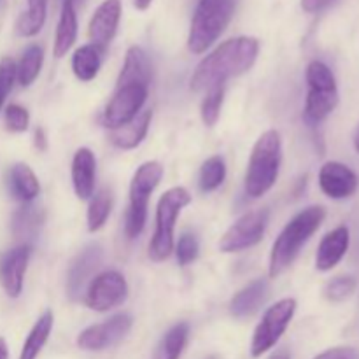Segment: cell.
<instances>
[{
  "label": "cell",
  "instance_id": "cell-1",
  "mask_svg": "<svg viewBox=\"0 0 359 359\" xmlns=\"http://www.w3.org/2000/svg\"><path fill=\"white\" fill-rule=\"evenodd\" d=\"M259 53V42L255 37H235L217 46L196 67L191 77V90H210L217 84H224L231 77L248 72L255 65Z\"/></svg>",
  "mask_w": 359,
  "mask_h": 359
},
{
  "label": "cell",
  "instance_id": "cell-2",
  "mask_svg": "<svg viewBox=\"0 0 359 359\" xmlns=\"http://www.w3.org/2000/svg\"><path fill=\"white\" fill-rule=\"evenodd\" d=\"M326 217L325 207L312 205L298 212L290 223L284 226L279 237L276 238L270 252L269 273L272 279L284 273L290 269L297 256L300 255L302 248L311 241L312 235L319 230Z\"/></svg>",
  "mask_w": 359,
  "mask_h": 359
},
{
  "label": "cell",
  "instance_id": "cell-3",
  "mask_svg": "<svg viewBox=\"0 0 359 359\" xmlns=\"http://www.w3.org/2000/svg\"><path fill=\"white\" fill-rule=\"evenodd\" d=\"M283 160V140L277 130H269L256 140L245 172V193L251 198L266 195L276 184Z\"/></svg>",
  "mask_w": 359,
  "mask_h": 359
},
{
  "label": "cell",
  "instance_id": "cell-4",
  "mask_svg": "<svg viewBox=\"0 0 359 359\" xmlns=\"http://www.w3.org/2000/svg\"><path fill=\"white\" fill-rule=\"evenodd\" d=\"M235 0H198L189 25L188 48L195 55L205 53L230 25Z\"/></svg>",
  "mask_w": 359,
  "mask_h": 359
},
{
  "label": "cell",
  "instance_id": "cell-5",
  "mask_svg": "<svg viewBox=\"0 0 359 359\" xmlns=\"http://www.w3.org/2000/svg\"><path fill=\"white\" fill-rule=\"evenodd\" d=\"M307 100H305L304 118L309 125L325 121L339 105V88L332 69L326 63L314 60L309 63L307 72Z\"/></svg>",
  "mask_w": 359,
  "mask_h": 359
},
{
  "label": "cell",
  "instance_id": "cell-6",
  "mask_svg": "<svg viewBox=\"0 0 359 359\" xmlns=\"http://www.w3.org/2000/svg\"><path fill=\"white\" fill-rule=\"evenodd\" d=\"M191 202L186 188L175 186L161 195L156 207V230L149 244V258L153 262H165L174 251V230L179 214Z\"/></svg>",
  "mask_w": 359,
  "mask_h": 359
},
{
  "label": "cell",
  "instance_id": "cell-7",
  "mask_svg": "<svg viewBox=\"0 0 359 359\" xmlns=\"http://www.w3.org/2000/svg\"><path fill=\"white\" fill-rule=\"evenodd\" d=\"M163 177V167L158 161H146L137 168L130 184V205L126 212L125 231L128 238H137L142 233L147 219V202Z\"/></svg>",
  "mask_w": 359,
  "mask_h": 359
},
{
  "label": "cell",
  "instance_id": "cell-8",
  "mask_svg": "<svg viewBox=\"0 0 359 359\" xmlns=\"http://www.w3.org/2000/svg\"><path fill=\"white\" fill-rule=\"evenodd\" d=\"M297 312V300L294 298H284L277 302L263 316L262 323L256 326L255 335L251 342L252 358H259L269 353L273 346L280 340L290 323L293 321Z\"/></svg>",
  "mask_w": 359,
  "mask_h": 359
},
{
  "label": "cell",
  "instance_id": "cell-9",
  "mask_svg": "<svg viewBox=\"0 0 359 359\" xmlns=\"http://www.w3.org/2000/svg\"><path fill=\"white\" fill-rule=\"evenodd\" d=\"M149 95V83H118L104 111V125L114 130L139 116Z\"/></svg>",
  "mask_w": 359,
  "mask_h": 359
},
{
  "label": "cell",
  "instance_id": "cell-10",
  "mask_svg": "<svg viewBox=\"0 0 359 359\" xmlns=\"http://www.w3.org/2000/svg\"><path fill=\"white\" fill-rule=\"evenodd\" d=\"M270 212L266 209L251 210L238 217L221 237V252H241L259 244L269 226Z\"/></svg>",
  "mask_w": 359,
  "mask_h": 359
},
{
  "label": "cell",
  "instance_id": "cell-11",
  "mask_svg": "<svg viewBox=\"0 0 359 359\" xmlns=\"http://www.w3.org/2000/svg\"><path fill=\"white\" fill-rule=\"evenodd\" d=\"M128 284L118 270H105L90 280L86 290V305L91 311L107 312L125 304Z\"/></svg>",
  "mask_w": 359,
  "mask_h": 359
},
{
  "label": "cell",
  "instance_id": "cell-12",
  "mask_svg": "<svg viewBox=\"0 0 359 359\" xmlns=\"http://www.w3.org/2000/svg\"><path fill=\"white\" fill-rule=\"evenodd\" d=\"M133 319L130 314H116L98 325L88 326L77 337V346L83 351H104L121 342L132 330Z\"/></svg>",
  "mask_w": 359,
  "mask_h": 359
},
{
  "label": "cell",
  "instance_id": "cell-13",
  "mask_svg": "<svg viewBox=\"0 0 359 359\" xmlns=\"http://www.w3.org/2000/svg\"><path fill=\"white\" fill-rule=\"evenodd\" d=\"M319 186L330 198L344 200L358 191L359 177L353 168L340 161H326L319 170Z\"/></svg>",
  "mask_w": 359,
  "mask_h": 359
},
{
  "label": "cell",
  "instance_id": "cell-14",
  "mask_svg": "<svg viewBox=\"0 0 359 359\" xmlns=\"http://www.w3.org/2000/svg\"><path fill=\"white\" fill-rule=\"evenodd\" d=\"M119 20H121V0H104L88 25V37L91 44L105 51L118 32Z\"/></svg>",
  "mask_w": 359,
  "mask_h": 359
},
{
  "label": "cell",
  "instance_id": "cell-15",
  "mask_svg": "<svg viewBox=\"0 0 359 359\" xmlns=\"http://www.w3.org/2000/svg\"><path fill=\"white\" fill-rule=\"evenodd\" d=\"M32 248L27 244H21L18 248L11 249L0 262V284L7 297L18 298L23 291L25 273H27L28 259H30Z\"/></svg>",
  "mask_w": 359,
  "mask_h": 359
},
{
  "label": "cell",
  "instance_id": "cell-16",
  "mask_svg": "<svg viewBox=\"0 0 359 359\" xmlns=\"http://www.w3.org/2000/svg\"><path fill=\"white\" fill-rule=\"evenodd\" d=\"M102 263V248L98 244H90L76 256L67 277V291L72 300H77L88 280Z\"/></svg>",
  "mask_w": 359,
  "mask_h": 359
},
{
  "label": "cell",
  "instance_id": "cell-17",
  "mask_svg": "<svg viewBox=\"0 0 359 359\" xmlns=\"http://www.w3.org/2000/svg\"><path fill=\"white\" fill-rule=\"evenodd\" d=\"M349 242L351 233L347 226H339L330 231V233H326L318 248L316 269L319 272H328V270L335 269L346 256L347 249H349Z\"/></svg>",
  "mask_w": 359,
  "mask_h": 359
},
{
  "label": "cell",
  "instance_id": "cell-18",
  "mask_svg": "<svg viewBox=\"0 0 359 359\" xmlns=\"http://www.w3.org/2000/svg\"><path fill=\"white\" fill-rule=\"evenodd\" d=\"M95 177H97L95 154L88 147H81L76 151L72 160V186L77 198L90 200L93 196Z\"/></svg>",
  "mask_w": 359,
  "mask_h": 359
},
{
  "label": "cell",
  "instance_id": "cell-19",
  "mask_svg": "<svg viewBox=\"0 0 359 359\" xmlns=\"http://www.w3.org/2000/svg\"><path fill=\"white\" fill-rule=\"evenodd\" d=\"M269 294V284L263 279H256L242 287L230 302V314L237 319L249 318L255 314Z\"/></svg>",
  "mask_w": 359,
  "mask_h": 359
},
{
  "label": "cell",
  "instance_id": "cell-20",
  "mask_svg": "<svg viewBox=\"0 0 359 359\" xmlns=\"http://www.w3.org/2000/svg\"><path fill=\"white\" fill-rule=\"evenodd\" d=\"M151 119H153V112L144 111L142 114L137 116L135 119H132L126 125L114 128L111 132V142L114 144L118 149H135L147 135V130H149Z\"/></svg>",
  "mask_w": 359,
  "mask_h": 359
},
{
  "label": "cell",
  "instance_id": "cell-21",
  "mask_svg": "<svg viewBox=\"0 0 359 359\" xmlns=\"http://www.w3.org/2000/svg\"><path fill=\"white\" fill-rule=\"evenodd\" d=\"M77 39V11H76V0H65L62 7V14H60L58 27H56L55 35V53L56 58H62L70 48L74 46Z\"/></svg>",
  "mask_w": 359,
  "mask_h": 359
},
{
  "label": "cell",
  "instance_id": "cell-22",
  "mask_svg": "<svg viewBox=\"0 0 359 359\" xmlns=\"http://www.w3.org/2000/svg\"><path fill=\"white\" fill-rule=\"evenodd\" d=\"M9 191L16 200L30 203L41 193V184L35 172L27 163H16L9 170Z\"/></svg>",
  "mask_w": 359,
  "mask_h": 359
},
{
  "label": "cell",
  "instance_id": "cell-23",
  "mask_svg": "<svg viewBox=\"0 0 359 359\" xmlns=\"http://www.w3.org/2000/svg\"><path fill=\"white\" fill-rule=\"evenodd\" d=\"M118 83H151V62L142 48L132 46L126 51Z\"/></svg>",
  "mask_w": 359,
  "mask_h": 359
},
{
  "label": "cell",
  "instance_id": "cell-24",
  "mask_svg": "<svg viewBox=\"0 0 359 359\" xmlns=\"http://www.w3.org/2000/svg\"><path fill=\"white\" fill-rule=\"evenodd\" d=\"M42 221H44V214L39 207L25 203L13 217V233L14 237L23 241V244L30 245V241L37 238L39 231H41Z\"/></svg>",
  "mask_w": 359,
  "mask_h": 359
},
{
  "label": "cell",
  "instance_id": "cell-25",
  "mask_svg": "<svg viewBox=\"0 0 359 359\" xmlns=\"http://www.w3.org/2000/svg\"><path fill=\"white\" fill-rule=\"evenodd\" d=\"M102 55H104V51L93 44H84L77 48L72 55L74 76L83 83L95 79L98 70H100Z\"/></svg>",
  "mask_w": 359,
  "mask_h": 359
},
{
  "label": "cell",
  "instance_id": "cell-26",
  "mask_svg": "<svg viewBox=\"0 0 359 359\" xmlns=\"http://www.w3.org/2000/svg\"><path fill=\"white\" fill-rule=\"evenodd\" d=\"M53 321H55V318H53L51 311H46L44 314L37 319V323H35L34 328L28 333L27 340H25L20 359H37L41 351L44 349L46 342H48L49 335H51Z\"/></svg>",
  "mask_w": 359,
  "mask_h": 359
},
{
  "label": "cell",
  "instance_id": "cell-27",
  "mask_svg": "<svg viewBox=\"0 0 359 359\" xmlns=\"http://www.w3.org/2000/svg\"><path fill=\"white\" fill-rule=\"evenodd\" d=\"M189 339L188 323H177L172 326L163 335L161 342L158 344L154 359H181L184 347Z\"/></svg>",
  "mask_w": 359,
  "mask_h": 359
},
{
  "label": "cell",
  "instance_id": "cell-28",
  "mask_svg": "<svg viewBox=\"0 0 359 359\" xmlns=\"http://www.w3.org/2000/svg\"><path fill=\"white\" fill-rule=\"evenodd\" d=\"M44 62V51L39 44L28 46L21 55L20 63L16 65V81L21 86H30L39 77Z\"/></svg>",
  "mask_w": 359,
  "mask_h": 359
},
{
  "label": "cell",
  "instance_id": "cell-29",
  "mask_svg": "<svg viewBox=\"0 0 359 359\" xmlns=\"http://www.w3.org/2000/svg\"><path fill=\"white\" fill-rule=\"evenodd\" d=\"M48 14V0H28V9L20 16L16 32L21 37H34L42 30Z\"/></svg>",
  "mask_w": 359,
  "mask_h": 359
},
{
  "label": "cell",
  "instance_id": "cell-30",
  "mask_svg": "<svg viewBox=\"0 0 359 359\" xmlns=\"http://www.w3.org/2000/svg\"><path fill=\"white\" fill-rule=\"evenodd\" d=\"M112 209V193L107 188L98 189L97 193H93V196L90 198V205H88V230L91 233L100 230L105 223H107V217L111 216Z\"/></svg>",
  "mask_w": 359,
  "mask_h": 359
},
{
  "label": "cell",
  "instance_id": "cell-31",
  "mask_svg": "<svg viewBox=\"0 0 359 359\" xmlns=\"http://www.w3.org/2000/svg\"><path fill=\"white\" fill-rule=\"evenodd\" d=\"M226 177V163L221 156H210L203 161L198 175V186L203 193H210L219 188Z\"/></svg>",
  "mask_w": 359,
  "mask_h": 359
},
{
  "label": "cell",
  "instance_id": "cell-32",
  "mask_svg": "<svg viewBox=\"0 0 359 359\" xmlns=\"http://www.w3.org/2000/svg\"><path fill=\"white\" fill-rule=\"evenodd\" d=\"M224 100V84H217L212 86L210 90H207V97L203 98L202 109H200V114H202V121L207 126H214L219 119L221 107H223Z\"/></svg>",
  "mask_w": 359,
  "mask_h": 359
},
{
  "label": "cell",
  "instance_id": "cell-33",
  "mask_svg": "<svg viewBox=\"0 0 359 359\" xmlns=\"http://www.w3.org/2000/svg\"><path fill=\"white\" fill-rule=\"evenodd\" d=\"M356 279H354L353 276H339L326 284L325 297L328 298L330 302L339 304V302L347 300V298L356 291Z\"/></svg>",
  "mask_w": 359,
  "mask_h": 359
},
{
  "label": "cell",
  "instance_id": "cell-34",
  "mask_svg": "<svg viewBox=\"0 0 359 359\" xmlns=\"http://www.w3.org/2000/svg\"><path fill=\"white\" fill-rule=\"evenodd\" d=\"M4 121H6V128L9 132L21 133L30 125V114H28V111L23 105L11 104L7 105L6 112H4Z\"/></svg>",
  "mask_w": 359,
  "mask_h": 359
},
{
  "label": "cell",
  "instance_id": "cell-35",
  "mask_svg": "<svg viewBox=\"0 0 359 359\" xmlns=\"http://www.w3.org/2000/svg\"><path fill=\"white\" fill-rule=\"evenodd\" d=\"M198 241H196L195 235L191 233H182L181 238L177 242V248H175V255H177V262L181 266L189 265V263L195 262L198 258Z\"/></svg>",
  "mask_w": 359,
  "mask_h": 359
},
{
  "label": "cell",
  "instance_id": "cell-36",
  "mask_svg": "<svg viewBox=\"0 0 359 359\" xmlns=\"http://www.w3.org/2000/svg\"><path fill=\"white\" fill-rule=\"evenodd\" d=\"M14 81H16V63L13 62V58H2L0 60V111L7 95L13 90Z\"/></svg>",
  "mask_w": 359,
  "mask_h": 359
},
{
  "label": "cell",
  "instance_id": "cell-37",
  "mask_svg": "<svg viewBox=\"0 0 359 359\" xmlns=\"http://www.w3.org/2000/svg\"><path fill=\"white\" fill-rule=\"evenodd\" d=\"M314 359H359V353L351 347H333V349L325 351Z\"/></svg>",
  "mask_w": 359,
  "mask_h": 359
},
{
  "label": "cell",
  "instance_id": "cell-38",
  "mask_svg": "<svg viewBox=\"0 0 359 359\" xmlns=\"http://www.w3.org/2000/svg\"><path fill=\"white\" fill-rule=\"evenodd\" d=\"M335 0H302V9L309 14H316V13H321L323 9H326L328 6Z\"/></svg>",
  "mask_w": 359,
  "mask_h": 359
},
{
  "label": "cell",
  "instance_id": "cell-39",
  "mask_svg": "<svg viewBox=\"0 0 359 359\" xmlns=\"http://www.w3.org/2000/svg\"><path fill=\"white\" fill-rule=\"evenodd\" d=\"M151 2H153V0H133V6L139 11H146L147 7L151 6Z\"/></svg>",
  "mask_w": 359,
  "mask_h": 359
},
{
  "label": "cell",
  "instance_id": "cell-40",
  "mask_svg": "<svg viewBox=\"0 0 359 359\" xmlns=\"http://www.w3.org/2000/svg\"><path fill=\"white\" fill-rule=\"evenodd\" d=\"M269 359H291V356H290V353H287V349H279L277 353H273Z\"/></svg>",
  "mask_w": 359,
  "mask_h": 359
},
{
  "label": "cell",
  "instance_id": "cell-41",
  "mask_svg": "<svg viewBox=\"0 0 359 359\" xmlns=\"http://www.w3.org/2000/svg\"><path fill=\"white\" fill-rule=\"evenodd\" d=\"M9 358V351H7V344L6 340L0 339V359H7Z\"/></svg>",
  "mask_w": 359,
  "mask_h": 359
},
{
  "label": "cell",
  "instance_id": "cell-42",
  "mask_svg": "<svg viewBox=\"0 0 359 359\" xmlns=\"http://www.w3.org/2000/svg\"><path fill=\"white\" fill-rule=\"evenodd\" d=\"M35 142H37V146H39V142H41V147H39V149H46L44 133H42V130H37V132H35Z\"/></svg>",
  "mask_w": 359,
  "mask_h": 359
},
{
  "label": "cell",
  "instance_id": "cell-43",
  "mask_svg": "<svg viewBox=\"0 0 359 359\" xmlns=\"http://www.w3.org/2000/svg\"><path fill=\"white\" fill-rule=\"evenodd\" d=\"M354 147H356V151L359 153V126H358L356 135H354Z\"/></svg>",
  "mask_w": 359,
  "mask_h": 359
}]
</instances>
